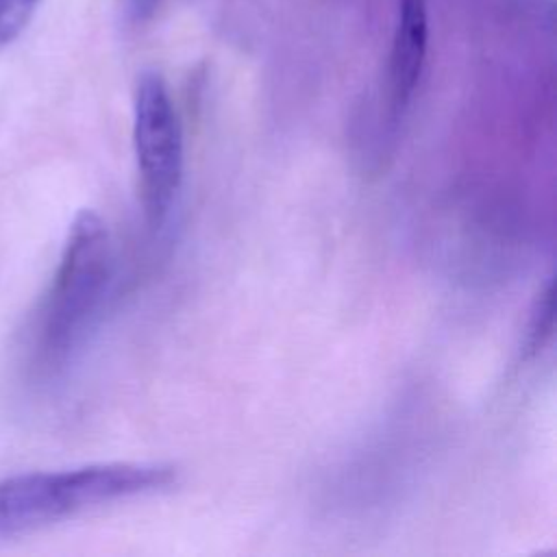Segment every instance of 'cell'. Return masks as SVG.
Wrapping results in <instances>:
<instances>
[{"label":"cell","instance_id":"cell-3","mask_svg":"<svg viewBox=\"0 0 557 557\" xmlns=\"http://www.w3.org/2000/svg\"><path fill=\"white\" fill-rule=\"evenodd\" d=\"M133 144L141 202L152 226H161L183 181V131L168 85L157 72L141 74L133 104Z\"/></svg>","mask_w":557,"mask_h":557},{"label":"cell","instance_id":"cell-2","mask_svg":"<svg viewBox=\"0 0 557 557\" xmlns=\"http://www.w3.org/2000/svg\"><path fill=\"white\" fill-rule=\"evenodd\" d=\"M111 278V242L102 218L81 211L41 309L37 352L50 368L61 366L91 324Z\"/></svg>","mask_w":557,"mask_h":557},{"label":"cell","instance_id":"cell-5","mask_svg":"<svg viewBox=\"0 0 557 557\" xmlns=\"http://www.w3.org/2000/svg\"><path fill=\"white\" fill-rule=\"evenodd\" d=\"M41 0H0V48L13 44L30 24Z\"/></svg>","mask_w":557,"mask_h":557},{"label":"cell","instance_id":"cell-1","mask_svg":"<svg viewBox=\"0 0 557 557\" xmlns=\"http://www.w3.org/2000/svg\"><path fill=\"white\" fill-rule=\"evenodd\" d=\"M176 472L163 463H94L0 481V535L30 531L120 498L163 490Z\"/></svg>","mask_w":557,"mask_h":557},{"label":"cell","instance_id":"cell-7","mask_svg":"<svg viewBox=\"0 0 557 557\" xmlns=\"http://www.w3.org/2000/svg\"><path fill=\"white\" fill-rule=\"evenodd\" d=\"M161 0H120L124 15L131 22H146L159 7Z\"/></svg>","mask_w":557,"mask_h":557},{"label":"cell","instance_id":"cell-4","mask_svg":"<svg viewBox=\"0 0 557 557\" xmlns=\"http://www.w3.org/2000/svg\"><path fill=\"white\" fill-rule=\"evenodd\" d=\"M429 46L426 0H398L389 48L387 85L394 113H403L420 83Z\"/></svg>","mask_w":557,"mask_h":557},{"label":"cell","instance_id":"cell-6","mask_svg":"<svg viewBox=\"0 0 557 557\" xmlns=\"http://www.w3.org/2000/svg\"><path fill=\"white\" fill-rule=\"evenodd\" d=\"M553 331V278L546 281L544 289L537 294L529 329H527V348L537 350L550 337Z\"/></svg>","mask_w":557,"mask_h":557}]
</instances>
